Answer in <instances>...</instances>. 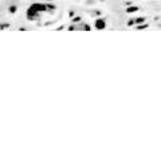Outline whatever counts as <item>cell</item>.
<instances>
[{
  "instance_id": "cell-6",
  "label": "cell",
  "mask_w": 161,
  "mask_h": 161,
  "mask_svg": "<svg viewBox=\"0 0 161 161\" xmlns=\"http://www.w3.org/2000/svg\"><path fill=\"white\" fill-rule=\"evenodd\" d=\"M137 11H138L137 7H129L128 10H126V12H128V14H130V12H137Z\"/></svg>"
},
{
  "instance_id": "cell-2",
  "label": "cell",
  "mask_w": 161,
  "mask_h": 161,
  "mask_svg": "<svg viewBox=\"0 0 161 161\" xmlns=\"http://www.w3.org/2000/svg\"><path fill=\"white\" fill-rule=\"evenodd\" d=\"M69 31H91V26L85 21H79V23H71L67 27Z\"/></svg>"
},
{
  "instance_id": "cell-7",
  "label": "cell",
  "mask_w": 161,
  "mask_h": 161,
  "mask_svg": "<svg viewBox=\"0 0 161 161\" xmlns=\"http://www.w3.org/2000/svg\"><path fill=\"white\" fill-rule=\"evenodd\" d=\"M16 10H18V7H16V5H11V7H10V12H11V14L16 12Z\"/></svg>"
},
{
  "instance_id": "cell-8",
  "label": "cell",
  "mask_w": 161,
  "mask_h": 161,
  "mask_svg": "<svg viewBox=\"0 0 161 161\" xmlns=\"http://www.w3.org/2000/svg\"><path fill=\"white\" fill-rule=\"evenodd\" d=\"M79 21H82V18H80V16H77V18H74V19H73V23H79Z\"/></svg>"
},
{
  "instance_id": "cell-9",
  "label": "cell",
  "mask_w": 161,
  "mask_h": 161,
  "mask_svg": "<svg viewBox=\"0 0 161 161\" xmlns=\"http://www.w3.org/2000/svg\"><path fill=\"white\" fill-rule=\"evenodd\" d=\"M8 26H10V24H8V23H2V24H0V30H4V28H7V27Z\"/></svg>"
},
{
  "instance_id": "cell-1",
  "label": "cell",
  "mask_w": 161,
  "mask_h": 161,
  "mask_svg": "<svg viewBox=\"0 0 161 161\" xmlns=\"http://www.w3.org/2000/svg\"><path fill=\"white\" fill-rule=\"evenodd\" d=\"M57 7L52 4L51 2L47 3H34L28 7V10L26 12V18L31 21H35L40 18L42 14H54Z\"/></svg>"
},
{
  "instance_id": "cell-5",
  "label": "cell",
  "mask_w": 161,
  "mask_h": 161,
  "mask_svg": "<svg viewBox=\"0 0 161 161\" xmlns=\"http://www.w3.org/2000/svg\"><path fill=\"white\" fill-rule=\"evenodd\" d=\"M146 27H148V24H142V23H141V24H137L134 28H136V30H144V28H146Z\"/></svg>"
},
{
  "instance_id": "cell-4",
  "label": "cell",
  "mask_w": 161,
  "mask_h": 161,
  "mask_svg": "<svg viewBox=\"0 0 161 161\" xmlns=\"http://www.w3.org/2000/svg\"><path fill=\"white\" fill-rule=\"evenodd\" d=\"M144 21H145V18H132V19L128 21V24L129 26H133V24L137 26V24H141V23H144Z\"/></svg>"
},
{
  "instance_id": "cell-10",
  "label": "cell",
  "mask_w": 161,
  "mask_h": 161,
  "mask_svg": "<svg viewBox=\"0 0 161 161\" xmlns=\"http://www.w3.org/2000/svg\"><path fill=\"white\" fill-rule=\"evenodd\" d=\"M43 2H54V0H43Z\"/></svg>"
},
{
  "instance_id": "cell-3",
  "label": "cell",
  "mask_w": 161,
  "mask_h": 161,
  "mask_svg": "<svg viewBox=\"0 0 161 161\" xmlns=\"http://www.w3.org/2000/svg\"><path fill=\"white\" fill-rule=\"evenodd\" d=\"M94 27L95 30H105L106 28V20L104 19V18H98V19H95L94 21Z\"/></svg>"
}]
</instances>
